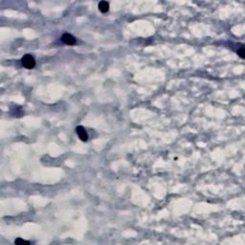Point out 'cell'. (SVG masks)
Returning a JSON list of instances; mask_svg holds the SVG:
<instances>
[{
    "mask_svg": "<svg viewBox=\"0 0 245 245\" xmlns=\"http://www.w3.org/2000/svg\"><path fill=\"white\" fill-rule=\"evenodd\" d=\"M76 132L79 136V138L82 141V142H86L88 140V134L86 132L85 128L81 125H79L76 127Z\"/></svg>",
    "mask_w": 245,
    "mask_h": 245,
    "instance_id": "2",
    "label": "cell"
},
{
    "mask_svg": "<svg viewBox=\"0 0 245 245\" xmlns=\"http://www.w3.org/2000/svg\"><path fill=\"white\" fill-rule=\"evenodd\" d=\"M22 65L27 69H33L36 66V61L31 55H25L21 60Z\"/></svg>",
    "mask_w": 245,
    "mask_h": 245,
    "instance_id": "1",
    "label": "cell"
},
{
    "mask_svg": "<svg viewBox=\"0 0 245 245\" xmlns=\"http://www.w3.org/2000/svg\"><path fill=\"white\" fill-rule=\"evenodd\" d=\"M99 11L103 13H105L109 11V3L106 1H100L99 3Z\"/></svg>",
    "mask_w": 245,
    "mask_h": 245,
    "instance_id": "4",
    "label": "cell"
},
{
    "mask_svg": "<svg viewBox=\"0 0 245 245\" xmlns=\"http://www.w3.org/2000/svg\"><path fill=\"white\" fill-rule=\"evenodd\" d=\"M61 41H62L63 43H65V44H67V45H74L75 43H76V38H75L73 36H72L71 34L66 33V34L62 35V37H61Z\"/></svg>",
    "mask_w": 245,
    "mask_h": 245,
    "instance_id": "3",
    "label": "cell"
},
{
    "mask_svg": "<svg viewBox=\"0 0 245 245\" xmlns=\"http://www.w3.org/2000/svg\"><path fill=\"white\" fill-rule=\"evenodd\" d=\"M238 56L241 57V59H244V47H241L238 51Z\"/></svg>",
    "mask_w": 245,
    "mask_h": 245,
    "instance_id": "6",
    "label": "cell"
},
{
    "mask_svg": "<svg viewBox=\"0 0 245 245\" xmlns=\"http://www.w3.org/2000/svg\"><path fill=\"white\" fill-rule=\"evenodd\" d=\"M14 243H16V244H30V241H27V240H24V239L18 238L17 239H16Z\"/></svg>",
    "mask_w": 245,
    "mask_h": 245,
    "instance_id": "5",
    "label": "cell"
}]
</instances>
